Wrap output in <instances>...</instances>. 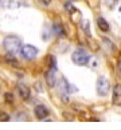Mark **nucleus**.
<instances>
[{"instance_id": "39448f33", "label": "nucleus", "mask_w": 121, "mask_h": 130, "mask_svg": "<svg viewBox=\"0 0 121 130\" xmlns=\"http://www.w3.org/2000/svg\"><path fill=\"white\" fill-rule=\"evenodd\" d=\"M34 114H35V117L38 119H45L48 115V109L43 105H38V106H35V109H34Z\"/></svg>"}, {"instance_id": "1a4fd4ad", "label": "nucleus", "mask_w": 121, "mask_h": 130, "mask_svg": "<svg viewBox=\"0 0 121 130\" xmlns=\"http://www.w3.org/2000/svg\"><path fill=\"white\" fill-rule=\"evenodd\" d=\"M97 26H98V28L102 32H108L109 31V23L105 20L104 18H97Z\"/></svg>"}, {"instance_id": "9b49d317", "label": "nucleus", "mask_w": 121, "mask_h": 130, "mask_svg": "<svg viewBox=\"0 0 121 130\" xmlns=\"http://www.w3.org/2000/svg\"><path fill=\"white\" fill-rule=\"evenodd\" d=\"M84 28H85V31H86V32L89 34V23H88V22H86L85 24H84Z\"/></svg>"}, {"instance_id": "f03ea898", "label": "nucleus", "mask_w": 121, "mask_h": 130, "mask_svg": "<svg viewBox=\"0 0 121 130\" xmlns=\"http://www.w3.org/2000/svg\"><path fill=\"white\" fill-rule=\"evenodd\" d=\"M71 60H73V63H75L77 66H86L90 60V55L84 48H78V50H75L73 52Z\"/></svg>"}, {"instance_id": "20e7f679", "label": "nucleus", "mask_w": 121, "mask_h": 130, "mask_svg": "<svg viewBox=\"0 0 121 130\" xmlns=\"http://www.w3.org/2000/svg\"><path fill=\"white\" fill-rule=\"evenodd\" d=\"M20 52H22L23 58H26V59H34V58H36V55H38V48L31 46V44H26V46L22 47Z\"/></svg>"}, {"instance_id": "f8f14e48", "label": "nucleus", "mask_w": 121, "mask_h": 130, "mask_svg": "<svg viewBox=\"0 0 121 130\" xmlns=\"http://www.w3.org/2000/svg\"><path fill=\"white\" fill-rule=\"evenodd\" d=\"M50 2H51V0H43V3H45V4H50Z\"/></svg>"}, {"instance_id": "f257e3e1", "label": "nucleus", "mask_w": 121, "mask_h": 130, "mask_svg": "<svg viewBox=\"0 0 121 130\" xmlns=\"http://www.w3.org/2000/svg\"><path fill=\"white\" fill-rule=\"evenodd\" d=\"M3 47L8 54H16L22 50V40L15 35H8L3 40Z\"/></svg>"}, {"instance_id": "ddd939ff", "label": "nucleus", "mask_w": 121, "mask_h": 130, "mask_svg": "<svg viewBox=\"0 0 121 130\" xmlns=\"http://www.w3.org/2000/svg\"><path fill=\"white\" fill-rule=\"evenodd\" d=\"M118 73L121 74V62H120V63H118Z\"/></svg>"}, {"instance_id": "0eeeda50", "label": "nucleus", "mask_w": 121, "mask_h": 130, "mask_svg": "<svg viewBox=\"0 0 121 130\" xmlns=\"http://www.w3.org/2000/svg\"><path fill=\"white\" fill-rule=\"evenodd\" d=\"M113 103L121 106V85H116L113 87Z\"/></svg>"}, {"instance_id": "7ed1b4c3", "label": "nucleus", "mask_w": 121, "mask_h": 130, "mask_svg": "<svg viewBox=\"0 0 121 130\" xmlns=\"http://www.w3.org/2000/svg\"><path fill=\"white\" fill-rule=\"evenodd\" d=\"M110 90V83L109 80L105 78V76H100L98 80H97V94L100 95V97H105V95H108Z\"/></svg>"}, {"instance_id": "9d476101", "label": "nucleus", "mask_w": 121, "mask_h": 130, "mask_svg": "<svg viewBox=\"0 0 121 130\" xmlns=\"http://www.w3.org/2000/svg\"><path fill=\"white\" fill-rule=\"evenodd\" d=\"M9 119V115L4 111H0V122H7Z\"/></svg>"}, {"instance_id": "6e6552de", "label": "nucleus", "mask_w": 121, "mask_h": 130, "mask_svg": "<svg viewBox=\"0 0 121 130\" xmlns=\"http://www.w3.org/2000/svg\"><path fill=\"white\" fill-rule=\"evenodd\" d=\"M16 89H18V93H19L22 99H27L30 97V90H28V87L24 83H18Z\"/></svg>"}, {"instance_id": "423d86ee", "label": "nucleus", "mask_w": 121, "mask_h": 130, "mask_svg": "<svg viewBox=\"0 0 121 130\" xmlns=\"http://www.w3.org/2000/svg\"><path fill=\"white\" fill-rule=\"evenodd\" d=\"M55 69H50L46 73V83H47V86L48 87H54L55 86Z\"/></svg>"}]
</instances>
